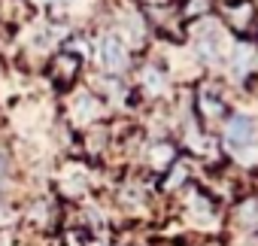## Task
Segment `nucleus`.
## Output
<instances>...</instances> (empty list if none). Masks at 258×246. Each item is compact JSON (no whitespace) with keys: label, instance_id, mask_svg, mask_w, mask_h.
Here are the masks:
<instances>
[{"label":"nucleus","instance_id":"obj_13","mask_svg":"<svg viewBox=\"0 0 258 246\" xmlns=\"http://www.w3.org/2000/svg\"><path fill=\"white\" fill-rule=\"evenodd\" d=\"M13 222H16V210H13V204L0 201V231H4V228H10Z\"/></svg>","mask_w":258,"mask_h":246},{"label":"nucleus","instance_id":"obj_6","mask_svg":"<svg viewBox=\"0 0 258 246\" xmlns=\"http://www.w3.org/2000/svg\"><path fill=\"white\" fill-rule=\"evenodd\" d=\"M79 73H82V58H79L76 52H67V49L55 52V55L49 58V64H46V76H49V82L58 85V88H70V85L79 79Z\"/></svg>","mask_w":258,"mask_h":246},{"label":"nucleus","instance_id":"obj_9","mask_svg":"<svg viewBox=\"0 0 258 246\" xmlns=\"http://www.w3.org/2000/svg\"><path fill=\"white\" fill-rule=\"evenodd\" d=\"M176 158H179V149H176L170 140H155V143L146 149V164H149L152 173H164Z\"/></svg>","mask_w":258,"mask_h":246},{"label":"nucleus","instance_id":"obj_8","mask_svg":"<svg viewBox=\"0 0 258 246\" xmlns=\"http://www.w3.org/2000/svg\"><path fill=\"white\" fill-rule=\"evenodd\" d=\"M231 225L237 231H243L246 237L249 234H258V201L255 198H243L234 204V213H231Z\"/></svg>","mask_w":258,"mask_h":246},{"label":"nucleus","instance_id":"obj_3","mask_svg":"<svg viewBox=\"0 0 258 246\" xmlns=\"http://www.w3.org/2000/svg\"><path fill=\"white\" fill-rule=\"evenodd\" d=\"M219 22L225 31L237 34V37H255L258 31V7L252 0H228V4H219Z\"/></svg>","mask_w":258,"mask_h":246},{"label":"nucleus","instance_id":"obj_5","mask_svg":"<svg viewBox=\"0 0 258 246\" xmlns=\"http://www.w3.org/2000/svg\"><path fill=\"white\" fill-rule=\"evenodd\" d=\"M97 61H100V70L109 73V76H121L131 70V49L127 43L118 37V34H103L97 40Z\"/></svg>","mask_w":258,"mask_h":246},{"label":"nucleus","instance_id":"obj_10","mask_svg":"<svg viewBox=\"0 0 258 246\" xmlns=\"http://www.w3.org/2000/svg\"><path fill=\"white\" fill-rule=\"evenodd\" d=\"M31 19V4L28 0H0V25L4 28H19Z\"/></svg>","mask_w":258,"mask_h":246},{"label":"nucleus","instance_id":"obj_7","mask_svg":"<svg viewBox=\"0 0 258 246\" xmlns=\"http://www.w3.org/2000/svg\"><path fill=\"white\" fill-rule=\"evenodd\" d=\"M103 97L97 94V91H79L76 97H73V106H70V118L76 121V125H82V128H91V125H97V121L103 118Z\"/></svg>","mask_w":258,"mask_h":246},{"label":"nucleus","instance_id":"obj_4","mask_svg":"<svg viewBox=\"0 0 258 246\" xmlns=\"http://www.w3.org/2000/svg\"><path fill=\"white\" fill-rule=\"evenodd\" d=\"M225 118H228V103L222 97V88L204 82L195 91V121L204 131H213L216 125H222Z\"/></svg>","mask_w":258,"mask_h":246},{"label":"nucleus","instance_id":"obj_14","mask_svg":"<svg viewBox=\"0 0 258 246\" xmlns=\"http://www.w3.org/2000/svg\"><path fill=\"white\" fill-rule=\"evenodd\" d=\"M52 4V10H61V7H67V4H73V0H49Z\"/></svg>","mask_w":258,"mask_h":246},{"label":"nucleus","instance_id":"obj_2","mask_svg":"<svg viewBox=\"0 0 258 246\" xmlns=\"http://www.w3.org/2000/svg\"><path fill=\"white\" fill-rule=\"evenodd\" d=\"M222 146L234 155L258 146V121L249 112H228V118L222 121Z\"/></svg>","mask_w":258,"mask_h":246},{"label":"nucleus","instance_id":"obj_12","mask_svg":"<svg viewBox=\"0 0 258 246\" xmlns=\"http://www.w3.org/2000/svg\"><path fill=\"white\" fill-rule=\"evenodd\" d=\"M61 246H91V237H88V228L82 225H70L61 231Z\"/></svg>","mask_w":258,"mask_h":246},{"label":"nucleus","instance_id":"obj_1","mask_svg":"<svg viewBox=\"0 0 258 246\" xmlns=\"http://www.w3.org/2000/svg\"><path fill=\"white\" fill-rule=\"evenodd\" d=\"M191 52L198 61L204 64H216V61H228L231 46H228V34L222 28V22L216 25L213 16L191 22Z\"/></svg>","mask_w":258,"mask_h":246},{"label":"nucleus","instance_id":"obj_11","mask_svg":"<svg viewBox=\"0 0 258 246\" xmlns=\"http://www.w3.org/2000/svg\"><path fill=\"white\" fill-rule=\"evenodd\" d=\"M176 4H179V16L185 25L201 22V19L213 16V10H216V0H176Z\"/></svg>","mask_w":258,"mask_h":246}]
</instances>
